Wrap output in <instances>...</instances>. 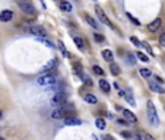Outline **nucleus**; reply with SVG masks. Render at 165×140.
Here are the masks:
<instances>
[{
    "mask_svg": "<svg viewBox=\"0 0 165 140\" xmlns=\"http://www.w3.org/2000/svg\"><path fill=\"white\" fill-rule=\"evenodd\" d=\"M94 39H95V41H98V42H104V37H102L101 34H95L94 35Z\"/></svg>",
    "mask_w": 165,
    "mask_h": 140,
    "instance_id": "29",
    "label": "nucleus"
},
{
    "mask_svg": "<svg viewBox=\"0 0 165 140\" xmlns=\"http://www.w3.org/2000/svg\"><path fill=\"white\" fill-rule=\"evenodd\" d=\"M127 16H129V18H130V19H132V21H133V22H134V25H140V22H139V21H138V19H136V18H133L132 15H130V13H129Z\"/></svg>",
    "mask_w": 165,
    "mask_h": 140,
    "instance_id": "32",
    "label": "nucleus"
},
{
    "mask_svg": "<svg viewBox=\"0 0 165 140\" xmlns=\"http://www.w3.org/2000/svg\"><path fill=\"white\" fill-rule=\"evenodd\" d=\"M39 85H43V86H47V85H54L56 83V78L54 76H51V74H47V76H41L38 78L37 80Z\"/></svg>",
    "mask_w": 165,
    "mask_h": 140,
    "instance_id": "6",
    "label": "nucleus"
},
{
    "mask_svg": "<svg viewBox=\"0 0 165 140\" xmlns=\"http://www.w3.org/2000/svg\"><path fill=\"white\" fill-rule=\"evenodd\" d=\"M67 102V95L64 92H59V94H56L53 96V99H51V104L53 105H57V106H61L63 104H66Z\"/></svg>",
    "mask_w": 165,
    "mask_h": 140,
    "instance_id": "4",
    "label": "nucleus"
},
{
    "mask_svg": "<svg viewBox=\"0 0 165 140\" xmlns=\"http://www.w3.org/2000/svg\"><path fill=\"white\" fill-rule=\"evenodd\" d=\"M114 88H116L117 90H120V86H118V83H117V82H114Z\"/></svg>",
    "mask_w": 165,
    "mask_h": 140,
    "instance_id": "37",
    "label": "nucleus"
},
{
    "mask_svg": "<svg viewBox=\"0 0 165 140\" xmlns=\"http://www.w3.org/2000/svg\"><path fill=\"white\" fill-rule=\"evenodd\" d=\"M28 31H29L32 35H35V37H41V38H45V37H47V31H45V28L39 26V25H32V26L28 28Z\"/></svg>",
    "mask_w": 165,
    "mask_h": 140,
    "instance_id": "3",
    "label": "nucleus"
},
{
    "mask_svg": "<svg viewBox=\"0 0 165 140\" xmlns=\"http://www.w3.org/2000/svg\"><path fill=\"white\" fill-rule=\"evenodd\" d=\"M92 70H94V73L95 74H99V76H102V74H104V70H102V69L99 67V66H94V67H92Z\"/></svg>",
    "mask_w": 165,
    "mask_h": 140,
    "instance_id": "26",
    "label": "nucleus"
},
{
    "mask_svg": "<svg viewBox=\"0 0 165 140\" xmlns=\"http://www.w3.org/2000/svg\"><path fill=\"white\" fill-rule=\"evenodd\" d=\"M18 6H19V7H21V10H22L23 13H27V15H31V16H32V15H35V13H37L35 7H34V6L31 5L29 2L19 0V2H18Z\"/></svg>",
    "mask_w": 165,
    "mask_h": 140,
    "instance_id": "2",
    "label": "nucleus"
},
{
    "mask_svg": "<svg viewBox=\"0 0 165 140\" xmlns=\"http://www.w3.org/2000/svg\"><path fill=\"white\" fill-rule=\"evenodd\" d=\"M59 48H60V50L63 51V54H66V56H67L66 50H64V44H63V42H59Z\"/></svg>",
    "mask_w": 165,
    "mask_h": 140,
    "instance_id": "33",
    "label": "nucleus"
},
{
    "mask_svg": "<svg viewBox=\"0 0 165 140\" xmlns=\"http://www.w3.org/2000/svg\"><path fill=\"white\" fill-rule=\"evenodd\" d=\"M12 18H13V12L12 10H3L0 13V21H3V22H9Z\"/></svg>",
    "mask_w": 165,
    "mask_h": 140,
    "instance_id": "8",
    "label": "nucleus"
},
{
    "mask_svg": "<svg viewBox=\"0 0 165 140\" xmlns=\"http://www.w3.org/2000/svg\"><path fill=\"white\" fill-rule=\"evenodd\" d=\"M98 83H99V88H101V90H102L104 94H108V92H110L111 86H110V83H108V82H107L105 79H101Z\"/></svg>",
    "mask_w": 165,
    "mask_h": 140,
    "instance_id": "11",
    "label": "nucleus"
},
{
    "mask_svg": "<svg viewBox=\"0 0 165 140\" xmlns=\"http://www.w3.org/2000/svg\"><path fill=\"white\" fill-rule=\"evenodd\" d=\"M136 56H138V58L142 60V62H149V57L146 56V54H143V53H138Z\"/></svg>",
    "mask_w": 165,
    "mask_h": 140,
    "instance_id": "27",
    "label": "nucleus"
},
{
    "mask_svg": "<svg viewBox=\"0 0 165 140\" xmlns=\"http://www.w3.org/2000/svg\"><path fill=\"white\" fill-rule=\"evenodd\" d=\"M142 47H143V48H145L146 51H148V53L151 54V56H154V50L151 48V45H149L148 42H145V41H143V42H142Z\"/></svg>",
    "mask_w": 165,
    "mask_h": 140,
    "instance_id": "25",
    "label": "nucleus"
},
{
    "mask_svg": "<svg viewBox=\"0 0 165 140\" xmlns=\"http://www.w3.org/2000/svg\"><path fill=\"white\" fill-rule=\"evenodd\" d=\"M159 44H161V47H164L165 48V31L161 34V37H159Z\"/></svg>",
    "mask_w": 165,
    "mask_h": 140,
    "instance_id": "28",
    "label": "nucleus"
},
{
    "mask_svg": "<svg viewBox=\"0 0 165 140\" xmlns=\"http://www.w3.org/2000/svg\"><path fill=\"white\" fill-rule=\"evenodd\" d=\"M51 117L56 118V120H59V118H66V117H64V114H63V111H61L60 108H59V110H56V111L51 112Z\"/></svg>",
    "mask_w": 165,
    "mask_h": 140,
    "instance_id": "19",
    "label": "nucleus"
},
{
    "mask_svg": "<svg viewBox=\"0 0 165 140\" xmlns=\"http://www.w3.org/2000/svg\"><path fill=\"white\" fill-rule=\"evenodd\" d=\"M123 136L127 137V139H132V134H130V133H127V131H123Z\"/></svg>",
    "mask_w": 165,
    "mask_h": 140,
    "instance_id": "34",
    "label": "nucleus"
},
{
    "mask_svg": "<svg viewBox=\"0 0 165 140\" xmlns=\"http://www.w3.org/2000/svg\"><path fill=\"white\" fill-rule=\"evenodd\" d=\"M143 140H155V137H154V136H151V134H148V133H146V134L143 136Z\"/></svg>",
    "mask_w": 165,
    "mask_h": 140,
    "instance_id": "31",
    "label": "nucleus"
},
{
    "mask_svg": "<svg viewBox=\"0 0 165 140\" xmlns=\"http://www.w3.org/2000/svg\"><path fill=\"white\" fill-rule=\"evenodd\" d=\"M0 118H2V111H0Z\"/></svg>",
    "mask_w": 165,
    "mask_h": 140,
    "instance_id": "39",
    "label": "nucleus"
},
{
    "mask_svg": "<svg viewBox=\"0 0 165 140\" xmlns=\"http://www.w3.org/2000/svg\"><path fill=\"white\" fill-rule=\"evenodd\" d=\"M130 41H132V42H133L134 45H136V47H142V42H140L139 39H136L134 37H132V38H130Z\"/></svg>",
    "mask_w": 165,
    "mask_h": 140,
    "instance_id": "30",
    "label": "nucleus"
},
{
    "mask_svg": "<svg viewBox=\"0 0 165 140\" xmlns=\"http://www.w3.org/2000/svg\"><path fill=\"white\" fill-rule=\"evenodd\" d=\"M85 101L88 102V104H97V96L92 95V94H88V95H85Z\"/></svg>",
    "mask_w": 165,
    "mask_h": 140,
    "instance_id": "22",
    "label": "nucleus"
},
{
    "mask_svg": "<svg viewBox=\"0 0 165 140\" xmlns=\"http://www.w3.org/2000/svg\"><path fill=\"white\" fill-rule=\"evenodd\" d=\"M56 66H57V60H51V62L41 69V73H48L51 70H56Z\"/></svg>",
    "mask_w": 165,
    "mask_h": 140,
    "instance_id": "9",
    "label": "nucleus"
},
{
    "mask_svg": "<svg viewBox=\"0 0 165 140\" xmlns=\"http://www.w3.org/2000/svg\"><path fill=\"white\" fill-rule=\"evenodd\" d=\"M59 7H60L63 12H66V13L72 12V5L69 2H60V3H59Z\"/></svg>",
    "mask_w": 165,
    "mask_h": 140,
    "instance_id": "14",
    "label": "nucleus"
},
{
    "mask_svg": "<svg viewBox=\"0 0 165 140\" xmlns=\"http://www.w3.org/2000/svg\"><path fill=\"white\" fill-rule=\"evenodd\" d=\"M134 139H136V140H143V137L140 134H134Z\"/></svg>",
    "mask_w": 165,
    "mask_h": 140,
    "instance_id": "35",
    "label": "nucleus"
},
{
    "mask_svg": "<svg viewBox=\"0 0 165 140\" xmlns=\"http://www.w3.org/2000/svg\"><path fill=\"white\" fill-rule=\"evenodd\" d=\"M95 12H97V15H98V18L101 19V22L102 23H105V25H108L110 28H113V29H116L114 28V25L110 22V19L105 16V13H104V10L101 9V6H98V5H95Z\"/></svg>",
    "mask_w": 165,
    "mask_h": 140,
    "instance_id": "5",
    "label": "nucleus"
},
{
    "mask_svg": "<svg viewBox=\"0 0 165 140\" xmlns=\"http://www.w3.org/2000/svg\"><path fill=\"white\" fill-rule=\"evenodd\" d=\"M0 140H5V139H3V137H0Z\"/></svg>",
    "mask_w": 165,
    "mask_h": 140,
    "instance_id": "40",
    "label": "nucleus"
},
{
    "mask_svg": "<svg viewBox=\"0 0 165 140\" xmlns=\"http://www.w3.org/2000/svg\"><path fill=\"white\" fill-rule=\"evenodd\" d=\"M126 60H127V63H129V64H134V63H136V58H134V56H133L132 53H129V54H126Z\"/></svg>",
    "mask_w": 165,
    "mask_h": 140,
    "instance_id": "24",
    "label": "nucleus"
},
{
    "mask_svg": "<svg viewBox=\"0 0 165 140\" xmlns=\"http://www.w3.org/2000/svg\"><path fill=\"white\" fill-rule=\"evenodd\" d=\"M139 74H140V76H142V78H151V76H152V72H151V70H149V69H140V70H139Z\"/></svg>",
    "mask_w": 165,
    "mask_h": 140,
    "instance_id": "20",
    "label": "nucleus"
},
{
    "mask_svg": "<svg viewBox=\"0 0 165 140\" xmlns=\"http://www.w3.org/2000/svg\"><path fill=\"white\" fill-rule=\"evenodd\" d=\"M102 57H104V60L105 62H110L113 63V60H114V56H113V51L111 50H102Z\"/></svg>",
    "mask_w": 165,
    "mask_h": 140,
    "instance_id": "13",
    "label": "nucleus"
},
{
    "mask_svg": "<svg viewBox=\"0 0 165 140\" xmlns=\"http://www.w3.org/2000/svg\"><path fill=\"white\" fill-rule=\"evenodd\" d=\"M148 117L151 124H154V126L159 124V118H158V114H156V110H155V105L152 101H148Z\"/></svg>",
    "mask_w": 165,
    "mask_h": 140,
    "instance_id": "1",
    "label": "nucleus"
},
{
    "mask_svg": "<svg viewBox=\"0 0 165 140\" xmlns=\"http://www.w3.org/2000/svg\"><path fill=\"white\" fill-rule=\"evenodd\" d=\"M110 70H111V73H113L114 76L120 74V67H118V64H116V63H111L110 64Z\"/></svg>",
    "mask_w": 165,
    "mask_h": 140,
    "instance_id": "21",
    "label": "nucleus"
},
{
    "mask_svg": "<svg viewBox=\"0 0 165 140\" xmlns=\"http://www.w3.org/2000/svg\"><path fill=\"white\" fill-rule=\"evenodd\" d=\"M95 124H97V127H98L99 130H104V129H105V121L102 120V118H97Z\"/></svg>",
    "mask_w": 165,
    "mask_h": 140,
    "instance_id": "23",
    "label": "nucleus"
},
{
    "mask_svg": "<svg viewBox=\"0 0 165 140\" xmlns=\"http://www.w3.org/2000/svg\"><path fill=\"white\" fill-rule=\"evenodd\" d=\"M149 88H151V90H154V92H156V94H165L164 88H161L159 85L156 83V82H149Z\"/></svg>",
    "mask_w": 165,
    "mask_h": 140,
    "instance_id": "10",
    "label": "nucleus"
},
{
    "mask_svg": "<svg viewBox=\"0 0 165 140\" xmlns=\"http://www.w3.org/2000/svg\"><path fill=\"white\" fill-rule=\"evenodd\" d=\"M105 140H113V137H110V136H108V137H105Z\"/></svg>",
    "mask_w": 165,
    "mask_h": 140,
    "instance_id": "38",
    "label": "nucleus"
},
{
    "mask_svg": "<svg viewBox=\"0 0 165 140\" xmlns=\"http://www.w3.org/2000/svg\"><path fill=\"white\" fill-rule=\"evenodd\" d=\"M123 115H124V117H126L130 123H136V121H138L136 115H134L132 111H129V110H123Z\"/></svg>",
    "mask_w": 165,
    "mask_h": 140,
    "instance_id": "12",
    "label": "nucleus"
},
{
    "mask_svg": "<svg viewBox=\"0 0 165 140\" xmlns=\"http://www.w3.org/2000/svg\"><path fill=\"white\" fill-rule=\"evenodd\" d=\"M124 94H126V92H124V90H118V95H120V96H123V98H124Z\"/></svg>",
    "mask_w": 165,
    "mask_h": 140,
    "instance_id": "36",
    "label": "nucleus"
},
{
    "mask_svg": "<svg viewBox=\"0 0 165 140\" xmlns=\"http://www.w3.org/2000/svg\"><path fill=\"white\" fill-rule=\"evenodd\" d=\"M85 19H86V22H88L89 25L92 26V28H95V29H98V28H99L98 22H97V21H95L92 16H89V15H85Z\"/></svg>",
    "mask_w": 165,
    "mask_h": 140,
    "instance_id": "17",
    "label": "nucleus"
},
{
    "mask_svg": "<svg viewBox=\"0 0 165 140\" xmlns=\"http://www.w3.org/2000/svg\"><path fill=\"white\" fill-rule=\"evenodd\" d=\"M64 123L67 124V126H80L82 124V121L80 120H77V118H64Z\"/></svg>",
    "mask_w": 165,
    "mask_h": 140,
    "instance_id": "16",
    "label": "nucleus"
},
{
    "mask_svg": "<svg viewBox=\"0 0 165 140\" xmlns=\"http://www.w3.org/2000/svg\"><path fill=\"white\" fill-rule=\"evenodd\" d=\"M161 25H162L161 18H156V19H154V21H152V22L148 25V29L151 31V32H155V31H158V29L161 28Z\"/></svg>",
    "mask_w": 165,
    "mask_h": 140,
    "instance_id": "7",
    "label": "nucleus"
},
{
    "mask_svg": "<svg viewBox=\"0 0 165 140\" xmlns=\"http://www.w3.org/2000/svg\"><path fill=\"white\" fill-rule=\"evenodd\" d=\"M124 98H126V101L132 106H136V101H134V98H133L132 92H126V94H124Z\"/></svg>",
    "mask_w": 165,
    "mask_h": 140,
    "instance_id": "18",
    "label": "nucleus"
},
{
    "mask_svg": "<svg viewBox=\"0 0 165 140\" xmlns=\"http://www.w3.org/2000/svg\"><path fill=\"white\" fill-rule=\"evenodd\" d=\"M73 41H75V44L77 45V48H79V50H85L86 44H85L83 38H80V37H75V38H73Z\"/></svg>",
    "mask_w": 165,
    "mask_h": 140,
    "instance_id": "15",
    "label": "nucleus"
}]
</instances>
